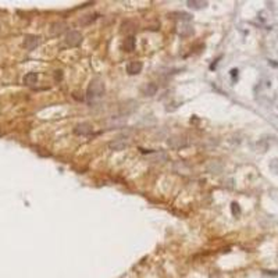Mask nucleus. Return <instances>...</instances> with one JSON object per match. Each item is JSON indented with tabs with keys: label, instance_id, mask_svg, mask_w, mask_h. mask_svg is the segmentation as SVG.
I'll list each match as a JSON object with an SVG mask.
<instances>
[{
	"label": "nucleus",
	"instance_id": "obj_1",
	"mask_svg": "<svg viewBox=\"0 0 278 278\" xmlns=\"http://www.w3.org/2000/svg\"><path fill=\"white\" fill-rule=\"evenodd\" d=\"M103 95H104V85H103V82H100L99 79L92 81L91 85H89V88H88V92H86L88 100L99 99V98H102Z\"/></svg>",
	"mask_w": 278,
	"mask_h": 278
},
{
	"label": "nucleus",
	"instance_id": "obj_2",
	"mask_svg": "<svg viewBox=\"0 0 278 278\" xmlns=\"http://www.w3.org/2000/svg\"><path fill=\"white\" fill-rule=\"evenodd\" d=\"M81 42H82V35L78 31H70L65 36V43L70 47H77L81 45Z\"/></svg>",
	"mask_w": 278,
	"mask_h": 278
},
{
	"label": "nucleus",
	"instance_id": "obj_3",
	"mask_svg": "<svg viewBox=\"0 0 278 278\" xmlns=\"http://www.w3.org/2000/svg\"><path fill=\"white\" fill-rule=\"evenodd\" d=\"M92 131H93V127L91 124H88V122H81V124H78L77 127L74 128V134L75 135H81V136H86L89 134H92Z\"/></svg>",
	"mask_w": 278,
	"mask_h": 278
},
{
	"label": "nucleus",
	"instance_id": "obj_4",
	"mask_svg": "<svg viewBox=\"0 0 278 278\" xmlns=\"http://www.w3.org/2000/svg\"><path fill=\"white\" fill-rule=\"evenodd\" d=\"M39 43H40V38L36 36V35H28L24 39V47L28 50H34Z\"/></svg>",
	"mask_w": 278,
	"mask_h": 278
},
{
	"label": "nucleus",
	"instance_id": "obj_5",
	"mask_svg": "<svg viewBox=\"0 0 278 278\" xmlns=\"http://www.w3.org/2000/svg\"><path fill=\"white\" fill-rule=\"evenodd\" d=\"M142 67L143 65H142L141 61H129L127 65V73L129 75H136L142 71Z\"/></svg>",
	"mask_w": 278,
	"mask_h": 278
},
{
	"label": "nucleus",
	"instance_id": "obj_6",
	"mask_svg": "<svg viewBox=\"0 0 278 278\" xmlns=\"http://www.w3.org/2000/svg\"><path fill=\"white\" fill-rule=\"evenodd\" d=\"M36 82H38V74L36 73H28L24 77V83L28 85V86H32Z\"/></svg>",
	"mask_w": 278,
	"mask_h": 278
},
{
	"label": "nucleus",
	"instance_id": "obj_7",
	"mask_svg": "<svg viewBox=\"0 0 278 278\" xmlns=\"http://www.w3.org/2000/svg\"><path fill=\"white\" fill-rule=\"evenodd\" d=\"M65 27L67 25L64 24V22H54L53 25H52V34L53 35H60V34H63L64 32V29H65Z\"/></svg>",
	"mask_w": 278,
	"mask_h": 278
},
{
	"label": "nucleus",
	"instance_id": "obj_8",
	"mask_svg": "<svg viewBox=\"0 0 278 278\" xmlns=\"http://www.w3.org/2000/svg\"><path fill=\"white\" fill-rule=\"evenodd\" d=\"M124 49H125V52L135 50V38H134V36H129V38L125 39V42H124Z\"/></svg>",
	"mask_w": 278,
	"mask_h": 278
},
{
	"label": "nucleus",
	"instance_id": "obj_9",
	"mask_svg": "<svg viewBox=\"0 0 278 278\" xmlns=\"http://www.w3.org/2000/svg\"><path fill=\"white\" fill-rule=\"evenodd\" d=\"M145 92H146V95L152 96V95H154V93L157 92V86L154 85V83H147L146 89H145Z\"/></svg>",
	"mask_w": 278,
	"mask_h": 278
},
{
	"label": "nucleus",
	"instance_id": "obj_10",
	"mask_svg": "<svg viewBox=\"0 0 278 278\" xmlns=\"http://www.w3.org/2000/svg\"><path fill=\"white\" fill-rule=\"evenodd\" d=\"M110 147H113L114 150H121L122 147H125V143H118V142H113V143H110Z\"/></svg>",
	"mask_w": 278,
	"mask_h": 278
},
{
	"label": "nucleus",
	"instance_id": "obj_11",
	"mask_svg": "<svg viewBox=\"0 0 278 278\" xmlns=\"http://www.w3.org/2000/svg\"><path fill=\"white\" fill-rule=\"evenodd\" d=\"M86 17H88V18H86V20H82V21H81V22H82V24H89V22H91V21H95V20H96V18H98V14L86 15Z\"/></svg>",
	"mask_w": 278,
	"mask_h": 278
}]
</instances>
